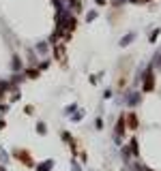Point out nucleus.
Segmentation results:
<instances>
[{"label": "nucleus", "mask_w": 161, "mask_h": 171, "mask_svg": "<svg viewBox=\"0 0 161 171\" xmlns=\"http://www.w3.org/2000/svg\"><path fill=\"white\" fill-rule=\"evenodd\" d=\"M56 58L60 62H64V49H62V47H56Z\"/></svg>", "instance_id": "1"}, {"label": "nucleus", "mask_w": 161, "mask_h": 171, "mask_svg": "<svg viewBox=\"0 0 161 171\" xmlns=\"http://www.w3.org/2000/svg\"><path fill=\"white\" fill-rule=\"evenodd\" d=\"M146 90H153V75H146Z\"/></svg>", "instance_id": "2"}, {"label": "nucleus", "mask_w": 161, "mask_h": 171, "mask_svg": "<svg viewBox=\"0 0 161 171\" xmlns=\"http://www.w3.org/2000/svg\"><path fill=\"white\" fill-rule=\"evenodd\" d=\"M135 124H137V122H135V116H129V126H131V128H133V126H135Z\"/></svg>", "instance_id": "3"}]
</instances>
